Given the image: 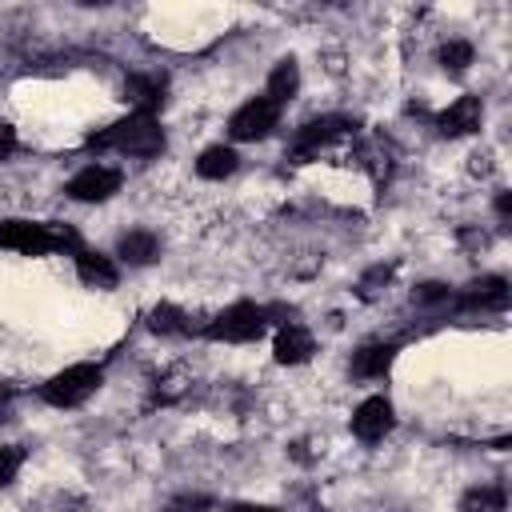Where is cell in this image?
Segmentation results:
<instances>
[{
    "mask_svg": "<svg viewBox=\"0 0 512 512\" xmlns=\"http://www.w3.org/2000/svg\"><path fill=\"white\" fill-rule=\"evenodd\" d=\"M88 144L92 148H112V152H124V156H156V152H164V132L152 116L132 112L128 120H116L104 132H96Z\"/></svg>",
    "mask_w": 512,
    "mask_h": 512,
    "instance_id": "1",
    "label": "cell"
},
{
    "mask_svg": "<svg viewBox=\"0 0 512 512\" xmlns=\"http://www.w3.org/2000/svg\"><path fill=\"white\" fill-rule=\"evenodd\" d=\"M0 248H16L28 256H44L56 248H76V232L60 224H36V220H4L0 224Z\"/></svg>",
    "mask_w": 512,
    "mask_h": 512,
    "instance_id": "2",
    "label": "cell"
},
{
    "mask_svg": "<svg viewBox=\"0 0 512 512\" xmlns=\"http://www.w3.org/2000/svg\"><path fill=\"white\" fill-rule=\"evenodd\" d=\"M100 380H104V368H100V364H72V368H64V372H56V376L40 388V396H44L52 408H76V404H84V400L100 388Z\"/></svg>",
    "mask_w": 512,
    "mask_h": 512,
    "instance_id": "3",
    "label": "cell"
},
{
    "mask_svg": "<svg viewBox=\"0 0 512 512\" xmlns=\"http://www.w3.org/2000/svg\"><path fill=\"white\" fill-rule=\"evenodd\" d=\"M264 328H268V312H264V308H256V304H232V308H224V312L204 328V336H212V340H232V344H248V340H256V336H264Z\"/></svg>",
    "mask_w": 512,
    "mask_h": 512,
    "instance_id": "4",
    "label": "cell"
},
{
    "mask_svg": "<svg viewBox=\"0 0 512 512\" xmlns=\"http://www.w3.org/2000/svg\"><path fill=\"white\" fill-rule=\"evenodd\" d=\"M276 120H280V104L268 96H256L232 112L228 132H232V140H264L276 128Z\"/></svg>",
    "mask_w": 512,
    "mask_h": 512,
    "instance_id": "5",
    "label": "cell"
},
{
    "mask_svg": "<svg viewBox=\"0 0 512 512\" xmlns=\"http://www.w3.org/2000/svg\"><path fill=\"white\" fill-rule=\"evenodd\" d=\"M120 172L116 168H108V164H88V168H80L72 180H68V196L72 200H84V204H100V200H108L112 192H120Z\"/></svg>",
    "mask_w": 512,
    "mask_h": 512,
    "instance_id": "6",
    "label": "cell"
},
{
    "mask_svg": "<svg viewBox=\"0 0 512 512\" xmlns=\"http://www.w3.org/2000/svg\"><path fill=\"white\" fill-rule=\"evenodd\" d=\"M392 424H396V416H392V404H388L384 396H368V400L352 412V436L364 440V444L384 440V436L392 432Z\"/></svg>",
    "mask_w": 512,
    "mask_h": 512,
    "instance_id": "7",
    "label": "cell"
},
{
    "mask_svg": "<svg viewBox=\"0 0 512 512\" xmlns=\"http://www.w3.org/2000/svg\"><path fill=\"white\" fill-rule=\"evenodd\" d=\"M480 120H484L480 96H460L456 104H448V108L436 116V128H440L444 136H468V132L480 128Z\"/></svg>",
    "mask_w": 512,
    "mask_h": 512,
    "instance_id": "8",
    "label": "cell"
},
{
    "mask_svg": "<svg viewBox=\"0 0 512 512\" xmlns=\"http://www.w3.org/2000/svg\"><path fill=\"white\" fill-rule=\"evenodd\" d=\"M504 304H508V280L504 276H480L460 296V308H468V312H476V308L480 312H500Z\"/></svg>",
    "mask_w": 512,
    "mask_h": 512,
    "instance_id": "9",
    "label": "cell"
},
{
    "mask_svg": "<svg viewBox=\"0 0 512 512\" xmlns=\"http://www.w3.org/2000/svg\"><path fill=\"white\" fill-rule=\"evenodd\" d=\"M352 128H356V120H344V116L308 120V124L300 128V136H296V156H308V152H316L320 144H328V140H336V136H344V132H352Z\"/></svg>",
    "mask_w": 512,
    "mask_h": 512,
    "instance_id": "10",
    "label": "cell"
},
{
    "mask_svg": "<svg viewBox=\"0 0 512 512\" xmlns=\"http://www.w3.org/2000/svg\"><path fill=\"white\" fill-rule=\"evenodd\" d=\"M272 352H276V364H304L316 352V344H312V332L304 324H284L276 332Z\"/></svg>",
    "mask_w": 512,
    "mask_h": 512,
    "instance_id": "11",
    "label": "cell"
},
{
    "mask_svg": "<svg viewBox=\"0 0 512 512\" xmlns=\"http://www.w3.org/2000/svg\"><path fill=\"white\" fill-rule=\"evenodd\" d=\"M124 96L136 104L140 116H152L164 104V76H128Z\"/></svg>",
    "mask_w": 512,
    "mask_h": 512,
    "instance_id": "12",
    "label": "cell"
},
{
    "mask_svg": "<svg viewBox=\"0 0 512 512\" xmlns=\"http://www.w3.org/2000/svg\"><path fill=\"white\" fill-rule=\"evenodd\" d=\"M76 272H80L84 284H96V288H112V284L120 280V268H116L108 256L84 252V248H76Z\"/></svg>",
    "mask_w": 512,
    "mask_h": 512,
    "instance_id": "13",
    "label": "cell"
},
{
    "mask_svg": "<svg viewBox=\"0 0 512 512\" xmlns=\"http://www.w3.org/2000/svg\"><path fill=\"white\" fill-rule=\"evenodd\" d=\"M392 360H396V344H364L352 356V372L364 376V380H376V376H384L392 368Z\"/></svg>",
    "mask_w": 512,
    "mask_h": 512,
    "instance_id": "14",
    "label": "cell"
},
{
    "mask_svg": "<svg viewBox=\"0 0 512 512\" xmlns=\"http://www.w3.org/2000/svg\"><path fill=\"white\" fill-rule=\"evenodd\" d=\"M116 256L128 260V264H152V260L160 256V240H156L152 232H144V228L124 232L120 244H116Z\"/></svg>",
    "mask_w": 512,
    "mask_h": 512,
    "instance_id": "15",
    "label": "cell"
},
{
    "mask_svg": "<svg viewBox=\"0 0 512 512\" xmlns=\"http://www.w3.org/2000/svg\"><path fill=\"white\" fill-rule=\"evenodd\" d=\"M236 164H240L236 148H228V144H212V148H204V152H200L196 172H200L204 180H224V176H232V172H236Z\"/></svg>",
    "mask_w": 512,
    "mask_h": 512,
    "instance_id": "16",
    "label": "cell"
},
{
    "mask_svg": "<svg viewBox=\"0 0 512 512\" xmlns=\"http://www.w3.org/2000/svg\"><path fill=\"white\" fill-rule=\"evenodd\" d=\"M296 88H300V68H296V60L292 56H284V60H276V68H272V76H268V100H276V104H284V100H292L296 96Z\"/></svg>",
    "mask_w": 512,
    "mask_h": 512,
    "instance_id": "17",
    "label": "cell"
},
{
    "mask_svg": "<svg viewBox=\"0 0 512 512\" xmlns=\"http://www.w3.org/2000/svg\"><path fill=\"white\" fill-rule=\"evenodd\" d=\"M508 496L500 484H484V488H468L460 496V512H504Z\"/></svg>",
    "mask_w": 512,
    "mask_h": 512,
    "instance_id": "18",
    "label": "cell"
},
{
    "mask_svg": "<svg viewBox=\"0 0 512 512\" xmlns=\"http://www.w3.org/2000/svg\"><path fill=\"white\" fill-rule=\"evenodd\" d=\"M148 328H152V332H160V336H172V332H188L192 324H188V316H184L180 308H172V304H160V308H152V316H148Z\"/></svg>",
    "mask_w": 512,
    "mask_h": 512,
    "instance_id": "19",
    "label": "cell"
},
{
    "mask_svg": "<svg viewBox=\"0 0 512 512\" xmlns=\"http://www.w3.org/2000/svg\"><path fill=\"white\" fill-rule=\"evenodd\" d=\"M436 60H440L448 72H464V68L472 64V44H468V40H448V44H440Z\"/></svg>",
    "mask_w": 512,
    "mask_h": 512,
    "instance_id": "20",
    "label": "cell"
},
{
    "mask_svg": "<svg viewBox=\"0 0 512 512\" xmlns=\"http://www.w3.org/2000/svg\"><path fill=\"white\" fill-rule=\"evenodd\" d=\"M392 272H396V264H376V268H368V272L360 276V300H372V296H380V292L388 288Z\"/></svg>",
    "mask_w": 512,
    "mask_h": 512,
    "instance_id": "21",
    "label": "cell"
},
{
    "mask_svg": "<svg viewBox=\"0 0 512 512\" xmlns=\"http://www.w3.org/2000/svg\"><path fill=\"white\" fill-rule=\"evenodd\" d=\"M444 300H452V296H448V288L436 284V280L412 288V304H420V308H432V304H444Z\"/></svg>",
    "mask_w": 512,
    "mask_h": 512,
    "instance_id": "22",
    "label": "cell"
},
{
    "mask_svg": "<svg viewBox=\"0 0 512 512\" xmlns=\"http://www.w3.org/2000/svg\"><path fill=\"white\" fill-rule=\"evenodd\" d=\"M20 464H24V448H20V444H4V448H0V484H8Z\"/></svg>",
    "mask_w": 512,
    "mask_h": 512,
    "instance_id": "23",
    "label": "cell"
},
{
    "mask_svg": "<svg viewBox=\"0 0 512 512\" xmlns=\"http://www.w3.org/2000/svg\"><path fill=\"white\" fill-rule=\"evenodd\" d=\"M12 148H16V132H12L4 120H0V156H8Z\"/></svg>",
    "mask_w": 512,
    "mask_h": 512,
    "instance_id": "24",
    "label": "cell"
},
{
    "mask_svg": "<svg viewBox=\"0 0 512 512\" xmlns=\"http://www.w3.org/2000/svg\"><path fill=\"white\" fill-rule=\"evenodd\" d=\"M496 216L508 224V216H512V196H508V192H500V196H496Z\"/></svg>",
    "mask_w": 512,
    "mask_h": 512,
    "instance_id": "25",
    "label": "cell"
},
{
    "mask_svg": "<svg viewBox=\"0 0 512 512\" xmlns=\"http://www.w3.org/2000/svg\"><path fill=\"white\" fill-rule=\"evenodd\" d=\"M228 512H276V508H264V504H232Z\"/></svg>",
    "mask_w": 512,
    "mask_h": 512,
    "instance_id": "26",
    "label": "cell"
},
{
    "mask_svg": "<svg viewBox=\"0 0 512 512\" xmlns=\"http://www.w3.org/2000/svg\"><path fill=\"white\" fill-rule=\"evenodd\" d=\"M0 420H4V396H0Z\"/></svg>",
    "mask_w": 512,
    "mask_h": 512,
    "instance_id": "27",
    "label": "cell"
}]
</instances>
